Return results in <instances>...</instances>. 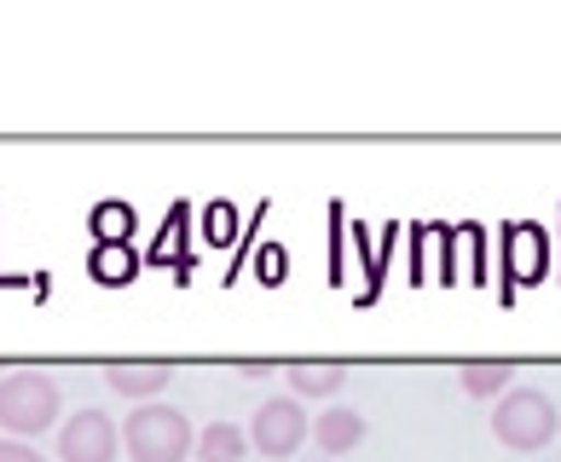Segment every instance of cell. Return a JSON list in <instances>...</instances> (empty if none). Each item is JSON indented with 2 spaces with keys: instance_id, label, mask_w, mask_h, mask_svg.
<instances>
[{
  "instance_id": "cell-1",
  "label": "cell",
  "mask_w": 561,
  "mask_h": 462,
  "mask_svg": "<svg viewBox=\"0 0 561 462\" xmlns=\"http://www.w3.org/2000/svg\"><path fill=\"white\" fill-rule=\"evenodd\" d=\"M122 446L134 462H185V451L197 446V428L174 405H134V416L122 423Z\"/></svg>"
},
{
  "instance_id": "cell-2",
  "label": "cell",
  "mask_w": 561,
  "mask_h": 462,
  "mask_svg": "<svg viewBox=\"0 0 561 462\" xmlns=\"http://www.w3.org/2000/svg\"><path fill=\"white\" fill-rule=\"evenodd\" d=\"M58 423V382L47 370H12L0 382V428L12 439H35Z\"/></svg>"
},
{
  "instance_id": "cell-3",
  "label": "cell",
  "mask_w": 561,
  "mask_h": 462,
  "mask_svg": "<svg viewBox=\"0 0 561 462\" xmlns=\"http://www.w3.org/2000/svg\"><path fill=\"white\" fill-rule=\"evenodd\" d=\"M492 434L504 439L510 451H538L556 439V405L545 388H510L492 411Z\"/></svg>"
},
{
  "instance_id": "cell-4",
  "label": "cell",
  "mask_w": 561,
  "mask_h": 462,
  "mask_svg": "<svg viewBox=\"0 0 561 462\" xmlns=\"http://www.w3.org/2000/svg\"><path fill=\"white\" fill-rule=\"evenodd\" d=\"M307 434H313V423H307L301 399H266L255 411V428H249V446L261 457H273V462H289L307 446Z\"/></svg>"
},
{
  "instance_id": "cell-5",
  "label": "cell",
  "mask_w": 561,
  "mask_h": 462,
  "mask_svg": "<svg viewBox=\"0 0 561 462\" xmlns=\"http://www.w3.org/2000/svg\"><path fill=\"white\" fill-rule=\"evenodd\" d=\"M122 434L105 411H76L65 428H58V462H116Z\"/></svg>"
},
{
  "instance_id": "cell-6",
  "label": "cell",
  "mask_w": 561,
  "mask_h": 462,
  "mask_svg": "<svg viewBox=\"0 0 561 462\" xmlns=\"http://www.w3.org/2000/svg\"><path fill=\"white\" fill-rule=\"evenodd\" d=\"M105 382H111V393L151 405V399L174 382V365H105Z\"/></svg>"
},
{
  "instance_id": "cell-7",
  "label": "cell",
  "mask_w": 561,
  "mask_h": 462,
  "mask_svg": "<svg viewBox=\"0 0 561 462\" xmlns=\"http://www.w3.org/2000/svg\"><path fill=\"white\" fill-rule=\"evenodd\" d=\"M289 399H330L347 388V365H319V359H301L289 365Z\"/></svg>"
},
{
  "instance_id": "cell-8",
  "label": "cell",
  "mask_w": 561,
  "mask_h": 462,
  "mask_svg": "<svg viewBox=\"0 0 561 462\" xmlns=\"http://www.w3.org/2000/svg\"><path fill=\"white\" fill-rule=\"evenodd\" d=\"M313 439H319L324 457H342V451H353V446L365 439V416L347 411V405H336V411H324L319 423H313Z\"/></svg>"
},
{
  "instance_id": "cell-9",
  "label": "cell",
  "mask_w": 561,
  "mask_h": 462,
  "mask_svg": "<svg viewBox=\"0 0 561 462\" xmlns=\"http://www.w3.org/2000/svg\"><path fill=\"white\" fill-rule=\"evenodd\" d=\"M457 382H463L469 399H497V393H510L515 365L510 359H469L463 370H457Z\"/></svg>"
},
{
  "instance_id": "cell-10",
  "label": "cell",
  "mask_w": 561,
  "mask_h": 462,
  "mask_svg": "<svg viewBox=\"0 0 561 462\" xmlns=\"http://www.w3.org/2000/svg\"><path fill=\"white\" fill-rule=\"evenodd\" d=\"M197 451H203V462H238L249 451V434L232 428V423H215V428L197 434Z\"/></svg>"
},
{
  "instance_id": "cell-11",
  "label": "cell",
  "mask_w": 561,
  "mask_h": 462,
  "mask_svg": "<svg viewBox=\"0 0 561 462\" xmlns=\"http://www.w3.org/2000/svg\"><path fill=\"white\" fill-rule=\"evenodd\" d=\"M88 266H93V278H99V284H111V289H116V284H128V278H134V266H139V261H134V249H128V243H99Z\"/></svg>"
},
{
  "instance_id": "cell-12",
  "label": "cell",
  "mask_w": 561,
  "mask_h": 462,
  "mask_svg": "<svg viewBox=\"0 0 561 462\" xmlns=\"http://www.w3.org/2000/svg\"><path fill=\"white\" fill-rule=\"evenodd\" d=\"M93 231H99V243H128V231H134V208H128V203H105V208H93Z\"/></svg>"
},
{
  "instance_id": "cell-13",
  "label": "cell",
  "mask_w": 561,
  "mask_h": 462,
  "mask_svg": "<svg viewBox=\"0 0 561 462\" xmlns=\"http://www.w3.org/2000/svg\"><path fill=\"white\" fill-rule=\"evenodd\" d=\"M0 462H47L30 439H0Z\"/></svg>"
},
{
  "instance_id": "cell-14",
  "label": "cell",
  "mask_w": 561,
  "mask_h": 462,
  "mask_svg": "<svg viewBox=\"0 0 561 462\" xmlns=\"http://www.w3.org/2000/svg\"><path fill=\"white\" fill-rule=\"evenodd\" d=\"M238 370H243V376H266V370H278V365H266V359H243Z\"/></svg>"
}]
</instances>
